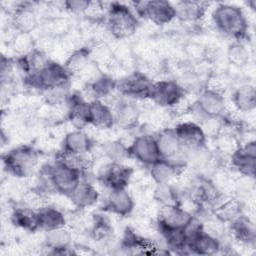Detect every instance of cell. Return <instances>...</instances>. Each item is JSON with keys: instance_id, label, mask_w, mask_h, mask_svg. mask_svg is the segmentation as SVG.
<instances>
[{"instance_id": "7402d4cb", "label": "cell", "mask_w": 256, "mask_h": 256, "mask_svg": "<svg viewBox=\"0 0 256 256\" xmlns=\"http://www.w3.org/2000/svg\"><path fill=\"white\" fill-rule=\"evenodd\" d=\"M38 229L45 232L65 227L66 218L64 214L54 207H42L37 210Z\"/></svg>"}, {"instance_id": "6da1fadb", "label": "cell", "mask_w": 256, "mask_h": 256, "mask_svg": "<svg viewBox=\"0 0 256 256\" xmlns=\"http://www.w3.org/2000/svg\"><path fill=\"white\" fill-rule=\"evenodd\" d=\"M213 22L224 35L241 40L247 35L248 23L243 11L233 5L221 4L213 12Z\"/></svg>"}, {"instance_id": "44dd1931", "label": "cell", "mask_w": 256, "mask_h": 256, "mask_svg": "<svg viewBox=\"0 0 256 256\" xmlns=\"http://www.w3.org/2000/svg\"><path fill=\"white\" fill-rule=\"evenodd\" d=\"M92 146L90 137L79 129L69 132L63 141V151L73 154H88Z\"/></svg>"}, {"instance_id": "d6a6232c", "label": "cell", "mask_w": 256, "mask_h": 256, "mask_svg": "<svg viewBox=\"0 0 256 256\" xmlns=\"http://www.w3.org/2000/svg\"><path fill=\"white\" fill-rule=\"evenodd\" d=\"M154 196L157 201L162 203V205H180L178 191L171 186L170 183L157 184Z\"/></svg>"}, {"instance_id": "e0dca14e", "label": "cell", "mask_w": 256, "mask_h": 256, "mask_svg": "<svg viewBox=\"0 0 256 256\" xmlns=\"http://www.w3.org/2000/svg\"><path fill=\"white\" fill-rule=\"evenodd\" d=\"M90 104L89 120L90 124L99 129H110L115 124V116L109 106L101 100L95 99Z\"/></svg>"}, {"instance_id": "8fae6325", "label": "cell", "mask_w": 256, "mask_h": 256, "mask_svg": "<svg viewBox=\"0 0 256 256\" xmlns=\"http://www.w3.org/2000/svg\"><path fill=\"white\" fill-rule=\"evenodd\" d=\"M129 157H133L142 164L151 166L161 159L155 137L151 135H141L135 138L128 147Z\"/></svg>"}, {"instance_id": "74e56055", "label": "cell", "mask_w": 256, "mask_h": 256, "mask_svg": "<svg viewBox=\"0 0 256 256\" xmlns=\"http://www.w3.org/2000/svg\"><path fill=\"white\" fill-rule=\"evenodd\" d=\"M230 57L235 62H242L246 57L245 51L240 46H235L230 51Z\"/></svg>"}, {"instance_id": "836d02e7", "label": "cell", "mask_w": 256, "mask_h": 256, "mask_svg": "<svg viewBox=\"0 0 256 256\" xmlns=\"http://www.w3.org/2000/svg\"><path fill=\"white\" fill-rule=\"evenodd\" d=\"M103 153L111 162L121 163L125 158L129 157L128 147L119 141H109L103 145Z\"/></svg>"}, {"instance_id": "5b68a950", "label": "cell", "mask_w": 256, "mask_h": 256, "mask_svg": "<svg viewBox=\"0 0 256 256\" xmlns=\"http://www.w3.org/2000/svg\"><path fill=\"white\" fill-rule=\"evenodd\" d=\"M46 170L49 174L53 190L67 197L72 194L82 181L83 173L81 171L58 160L55 164L48 166Z\"/></svg>"}, {"instance_id": "2e32d148", "label": "cell", "mask_w": 256, "mask_h": 256, "mask_svg": "<svg viewBox=\"0 0 256 256\" xmlns=\"http://www.w3.org/2000/svg\"><path fill=\"white\" fill-rule=\"evenodd\" d=\"M134 209V201L126 189L110 190L106 199L105 210L119 216H127Z\"/></svg>"}, {"instance_id": "7c38bea8", "label": "cell", "mask_w": 256, "mask_h": 256, "mask_svg": "<svg viewBox=\"0 0 256 256\" xmlns=\"http://www.w3.org/2000/svg\"><path fill=\"white\" fill-rule=\"evenodd\" d=\"M193 219V216L180 205H163L158 219L159 230H184Z\"/></svg>"}, {"instance_id": "d6986e66", "label": "cell", "mask_w": 256, "mask_h": 256, "mask_svg": "<svg viewBox=\"0 0 256 256\" xmlns=\"http://www.w3.org/2000/svg\"><path fill=\"white\" fill-rule=\"evenodd\" d=\"M68 103H69V113H68L69 120L77 129L81 130L86 125L90 124L89 102H86L81 97L74 95L69 98Z\"/></svg>"}, {"instance_id": "4316f807", "label": "cell", "mask_w": 256, "mask_h": 256, "mask_svg": "<svg viewBox=\"0 0 256 256\" xmlns=\"http://www.w3.org/2000/svg\"><path fill=\"white\" fill-rule=\"evenodd\" d=\"M114 116L115 123L123 128H130L134 126L139 120L140 111L138 107L133 103L123 102L119 103Z\"/></svg>"}, {"instance_id": "ffe728a7", "label": "cell", "mask_w": 256, "mask_h": 256, "mask_svg": "<svg viewBox=\"0 0 256 256\" xmlns=\"http://www.w3.org/2000/svg\"><path fill=\"white\" fill-rule=\"evenodd\" d=\"M71 242L72 236L65 227L47 231L44 240L46 248L50 249L53 254H66Z\"/></svg>"}, {"instance_id": "d590c367", "label": "cell", "mask_w": 256, "mask_h": 256, "mask_svg": "<svg viewBox=\"0 0 256 256\" xmlns=\"http://www.w3.org/2000/svg\"><path fill=\"white\" fill-rule=\"evenodd\" d=\"M32 38L30 37V33H19L18 36L14 40V48L19 53L28 54L31 51L32 47Z\"/></svg>"}, {"instance_id": "8d00e7d4", "label": "cell", "mask_w": 256, "mask_h": 256, "mask_svg": "<svg viewBox=\"0 0 256 256\" xmlns=\"http://www.w3.org/2000/svg\"><path fill=\"white\" fill-rule=\"evenodd\" d=\"M92 2L82 0H70L64 3L67 10L73 13H86Z\"/></svg>"}, {"instance_id": "3957f363", "label": "cell", "mask_w": 256, "mask_h": 256, "mask_svg": "<svg viewBox=\"0 0 256 256\" xmlns=\"http://www.w3.org/2000/svg\"><path fill=\"white\" fill-rule=\"evenodd\" d=\"M3 164L10 174L19 178L29 177L38 164V152L32 146H19L3 156Z\"/></svg>"}, {"instance_id": "83f0119b", "label": "cell", "mask_w": 256, "mask_h": 256, "mask_svg": "<svg viewBox=\"0 0 256 256\" xmlns=\"http://www.w3.org/2000/svg\"><path fill=\"white\" fill-rule=\"evenodd\" d=\"M233 102L237 109L242 112H250L254 110L256 105V93L254 86L243 85L239 87L233 94Z\"/></svg>"}, {"instance_id": "4dcf8cb0", "label": "cell", "mask_w": 256, "mask_h": 256, "mask_svg": "<svg viewBox=\"0 0 256 256\" xmlns=\"http://www.w3.org/2000/svg\"><path fill=\"white\" fill-rule=\"evenodd\" d=\"M91 52L86 48H81L74 51L65 63L66 69L70 74L82 73V71L90 65Z\"/></svg>"}, {"instance_id": "f1b7e54d", "label": "cell", "mask_w": 256, "mask_h": 256, "mask_svg": "<svg viewBox=\"0 0 256 256\" xmlns=\"http://www.w3.org/2000/svg\"><path fill=\"white\" fill-rule=\"evenodd\" d=\"M13 25L19 33H30L37 25L35 13L26 6L18 8L13 16Z\"/></svg>"}, {"instance_id": "f546056e", "label": "cell", "mask_w": 256, "mask_h": 256, "mask_svg": "<svg viewBox=\"0 0 256 256\" xmlns=\"http://www.w3.org/2000/svg\"><path fill=\"white\" fill-rule=\"evenodd\" d=\"M242 215L241 204L237 200H228L220 204L215 210L216 219L220 222L231 224Z\"/></svg>"}, {"instance_id": "9a60e30c", "label": "cell", "mask_w": 256, "mask_h": 256, "mask_svg": "<svg viewBox=\"0 0 256 256\" xmlns=\"http://www.w3.org/2000/svg\"><path fill=\"white\" fill-rule=\"evenodd\" d=\"M232 166L242 175L254 178L256 167V143L248 142L245 146L237 148L233 151Z\"/></svg>"}, {"instance_id": "1f68e13d", "label": "cell", "mask_w": 256, "mask_h": 256, "mask_svg": "<svg viewBox=\"0 0 256 256\" xmlns=\"http://www.w3.org/2000/svg\"><path fill=\"white\" fill-rule=\"evenodd\" d=\"M91 90L98 98L109 96L116 90V81L110 76L101 74L91 82Z\"/></svg>"}, {"instance_id": "30bf717a", "label": "cell", "mask_w": 256, "mask_h": 256, "mask_svg": "<svg viewBox=\"0 0 256 256\" xmlns=\"http://www.w3.org/2000/svg\"><path fill=\"white\" fill-rule=\"evenodd\" d=\"M133 170L122 163L110 162L103 165L97 174L98 180L109 190L126 189L132 177Z\"/></svg>"}, {"instance_id": "277c9868", "label": "cell", "mask_w": 256, "mask_h": 256, "mask_svg": "<svg viewBox=\"0 0 256 256\" xmlns=\"http://www.w3.org/2000/svg\"><path fill=\"white\" fill-rule=\"evenodd\" d=\"M107 24L116 38H126L134 34L138 21L134 13L124 4L112 3L108 10Z\"/></svg>"}, {"instance_id": "ba28073f", "label": "cell", "mask_w": 256, "mask_h": 256, "mask_svg": "<svg viewBox=\"0 0 256 256\" xmlns=\"http://www.w3.org/2000/svg\"><path fill=\"white\" fill-rule=\"evenodd\" d=\"M153 82L141 72H133L116 81V90L132 99H149Z\"/></svg>"}, {"instance_id": "9c48e42d", "label": "cell", "mask_w": 256, "mask_h": 256, "mask_svg": "<svg viewBox=\"0 0 256 256\" xmlns=\"http://www.w3.org/2000/svg\"><path fill=\"white\" fill-rule=\"evenodd\" d=\"M185 90L178 82L161 80L153 83L149 99L161 107H173L180 103Z\"/></svg>"}, {"instance_id": "484cf974", "label": "cell", "mask_w": 256, "mask_h": 256, "mask_svg": "<svg viewBox=\"0 0 256 256\" xmlns=\"http://www.w3.org/2000/svg\"><path fill=\"white\" fill-rule=\"evenodd\" d=\"M179 168L163 159L150 166V175L156 184L170 183L177 176Z\"/></svg>"}, {"instance_id": "52a82bcc", "label": "cell", "mask_w": 256, "mask_h": 256, "mask_svg": "<svg viewBox=\"0 0 256 256\" xmlns=\"http://www.w3.org/2000/svg\"><path fill=\"white\" fill-rule=\"evenodd\" d=\"M135 9L141 17L162 26L176 18L175 7L167 1H141L134 3Z\"/></svg>"}, {"instance_id": "5bb4252c", "label": "cell", "mask_w": 256, "mask_h": 256, "mask_svg": "<svg viewBox=\"0 0 256 256\" xmlns=\"http://www.w3.org/2000/svg\"><path fill=\"white\" fill-rule=\"evenodd\" d=\"M195 107L205 118L217 119L224 114L226 104L224 97L218 91L208 89L201 93Z\"/></svg>"}, {"instance_id": "cb8c5ba5", "label": "cell", "mask_w": 256, "mask_h": 256, "mask_svg": "<svg viewBox=\"0 0 256 256\" xmlns=\"http://www.w3.org/2000/svg\"><path fill=\"white\" fill-rule=\"evenodd\" d=\"M176 18L183 22H196L205 12V6L198 1H181L174 5Z\"/></svg>"}, {"instance_id": "603a6c76", "label": "cell", "mask_w": 256, "mask_h": 256, "mask_svg": "<svg viewBox=\"0 0 256 256\" xmlns=\"http://www.w3.org/2000/svg\"><path fill=\"white\" fill-rule=\"evenodd\" d=\"M231 231L237 241L245 245H254L256 234L253 222L243 214L231 223Z\"/></svg>"}, {"instance_id": "7a4b0ae2", "label": "cell", "mask_w": 256, "mask_h": 256, "mask_svg": "<svg viewBox=\"0 0 256 256\" xmlns=\"http://www.w3.org/2000/svg\"><path fill=\"white\" fill-rule=\"evenodd\" d=\"M70 75L65 66L48 61L41 69L26 75L25 82L28 86L45 92L54 88L67 87Z\"/></svg>"}, {"instance_id": "8992f818", "label": "cell", "mask_w": 256, "mask_h": 256, "mask_svg": "<svg viewBox=\"0 0 256 256\" xmlns=\"http://www.w3.org/2000/svg\"><path fill=\"white\" fill-rule=\"evenodd\" d=\"M161 159L182 168L188 162L187 152L181 146L174 129H167L155 137Z\"/></svg>"}, {"instance_id": "ac0fdd59", "label": "cell", "mask_w": 256, "mask_h": 256, "mask_svg": "<svg viewBox=\"0 0 256 256\" xmlns=\"http://www.w3.org/2000/svg\"><path fill=\"white\" fill-rule=\"evenodd\" d=\"M69 199L77 208L85 209L97 203L99 199V193L93 184L87 180H82L69 196Z\"/></svg>"}, {"instance_id": "d4e9b609", "label": "cell", "mask_w": 256, "mask_h": 256, "mask_svg": "<svg viewBox=\"0 0 256 256\" xmlns=\"http://www.w3.org/2000/svg\"><path fill=\"white\" fill-rule=\"evenodd\" d=\"M11 220L15 226L24 230L30 232L38 230L37 211L28 206L16 208L11 215Z\"/></svg>"}, {"instance_id": "e575fe53", "label": "cell", "mask_w": 256, "mask_h": 256, "mask_svg": "<svg viewBox=\"0 0 256 256\" xmlns=\"http://www.w3.org/2000/svg\"><path fill=\"white\" fill-rule=\"evenodd\" d=\"M111 233L112 228L105 218L98 217L97 219H95L92 229V235L95 239H97L98 241L105 240L111 235Z\"/></svg>"}, {"instance_id": "4fadbf2b", "label": "cell", "mask_w": 256, "mask_h": 256, "mask_svg": "<svg viewBox=\"0 0 256 256\" xmlns=\"http://www.w3.org/2000/svg\"><path fill=\"white\" fill-rule=\"evenodd\" d=\"M174 131L181 146L187 153L205 147L206 133L197 123H181L174 129Z\"/></svg>"}]
</instances>
